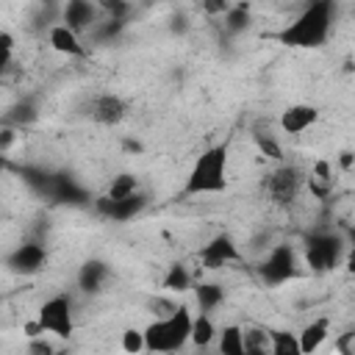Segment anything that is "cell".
Here are the masks:
<instances>
[{"mask_svg": "<svg viewBox=\"0 0 355 355\" xmlns=\"http://www.w3.org/2000/svg\"><path fill=\"white\" fill-rule=\"evenodd\" d=\"M333 22H336V0H311L294 17V22H288L277 33V42L300 50L322 47L333 31Z\"/></svg>", "mask_w": 355, "mask_h": 355, "instance_id": "6da1fadb", "label": "cell"}, {"mask_svg": "<svg viewBox=\"0 0 355 355\" xmlns=\"http://www.w3.org/2000/svg\"><path fill=\"white\" fill-rule=\"evenodd\" d=\"M227 189V144H214L197 155L186 175L183 194H219Z\"/></svg>", "mask_w": 355, "mask_h": 355, "instance_id": "7a4b0ae2", "label": "cell"}, {"mask_svg": "<svg viewBox=\"0 0 355 355\" xmlns=\"http://www.w3.org/2000/svg\"><path fill=\"white\" fill-rule=\"evenodd\" d=\"M144 349L150 352H175L186 347L189 333H191V313L186 305L172 308L166 316L150 322L144 330Z\"/></svg>", "mask_w": 355, "mask_h": 355, "instance_id": "3957f363", "label": "cell"}, {"mask_svg": "<svg viewBox=\"0 0 355 355\" xmlns=\"http://www.w3.org/2000/svg\"><path fill=\"white\" fill-rule=\"evenodd\" d=\"M344 258V241L333 230H316L305 239V263L313 272H330Z\"/></svg>", "mask_w": 355, "mask_h": 355, "instance_id": "277c9868", "label": "cell"}, {"mask_svg": "<svg viewBox=\"0 0 355 355\" xmlns=\"http://www.w3.org/2000/svg\"><path fill=\"white\" fill-rule=\"evenodd\" d=\"M36 322H39L42 333H53V336H58V338L72 336V330H75L72 300H69L67 294H55V297H50V300L39 308Z\"/></svg>", "mask_w": 355, "mask_h": 355, "instance_id": "5b68a950", "label": "cell"}, {"mask_svg": "<svg viewBox=\"0 0 355 355\" xmlns=\"http://www.w3.org/2000/svg\"><path fill=\"white\" fill-rule=\"evenodd\" d=\"M300 186H302V172H300L297 166H291V164H283V166L272 169V172L266 175V180H263V191H266L269 200L277 202V205L294 202L297 194H300Z\"/></svg>", "mask_w": 355, "mask_h": 355, "instance_id": "8992f818", "label": "cell"}, {"mask_svg": "<svg viewBox=\"0 0 355 355\" xmlns=\"http://www.w3.org/2000/svg\"><path fill=\"white\" fill-rule=\"evenodd\" d=\"M261 280L266 286H280L297 275V252L291 244H277L261 263Z\"/></svg>", "mask_w": 355, "mask_h": 355, "instance_id": "52a82bcc", "label": "cell"}, {"mask_svg": "<svg viewBox=\"0 0 355 355\" xmlns=\"http://www.w3.org/2000/svg\"><path fill=\"white\" fill-rule=\"evenodd\" d=\"M144 205H147V197L141 194V191H133V194H128V197H97L94 200V211L100 214V216H105V219H111V222H128V219H133V216H139L141 211H144Z\"/></svg>", "mask_w": 355, "mask_h": 355, "instance_id": "ba28073f", "label": "cell"}, {"mask_svg": "<svg viewBox=\"0 0 355 355\" xmlns=\"http://www.w3.org/2000/svg\"><path fill=\"white\" fill-rule=\"evenodd\" d=\"M236 261H241V252H239V244L227 233H216L200 247V263L205 269H222Z\"/></svg>", "mask_w": 355, "mask_h": 355, "instance_id": "9c48e42d", "label": "cell"}, {"mask_svg": "<svg viewBox=\"0 0 355 355\" xmlns=\"http://www.w3.org/2000/svg\"><path fill=\"white\" fill-rule=\"evenodd\" d=\"M6 266L14 275H36L47 266V250L39 241H25V244H19L8 252Z\"/></svg>", "mask_w": 355, "mask_h": 355, "instance_id": "30bf717a", "label": "cell"}, {"mask_svg": "<svg viewBox=\"0 0 355 355\" xmlns=\"http://www.w3.org/2000/svg\"><path fill=\"white\" fill-rule=\"evenodd\" d=\"M61 22L75 33H83L97 25V6L94 0H67L61 11Z\"/></svg>", "mask_w": 355, "mask_h": 355, "instance_id": "8fae6325", "label": "cell"}, {"mask_svg": "<svg viewBox=\"0 0 355 355\" xmlns=\"http://www.w3.org/2000/svg\"><path fill=\"white\" fill-rule=\"evenodd\" d=\"M47 200L53 202H69V205H80L89 200L86 189L67 172H53V183H50V194Z\"/></svg>", "mask_w": 355, "mask_h": 355, "instance_id": "7c38bea8", "label": "cell"}, {"mask_svg": "<svg viewBox=\"0 0 355 355\" xmlns=\"http://www.w3.org/2000/svg\"><path fill=\"white\" fill-rule=\"evenodd\" d=\"M125 111H128V105L119 94H100L92 100V108H89L92 119L100 125H119L125 119Z\"/></svg>", "mask_w": 355, "mask_h": 355, "instance_id": "4fadbf2b", "label": "cell"}, {"mask_svg": "<svg viewBox=\"0 0 355 355\" xmlns=\"http://www.w3.org/2000/svg\"><path fill=\"white\" fill-rule=\"evenodd\" d=\"M316 119H319V108H316V105L297 103V105H288V108L280 114V128H283V133L297 136V133L308 130Z\"/></svg>", "mask_w": 355, "mask_h": 355, "instance_id": "5bb4252c", "label": "cell"}, {"mask_svg": "<svg viewBox=\"0 0 355 355\" xmlns=\"http://www.w3.org/2000/svg\"><path fill=\"white\" fill-rule=\"evenodd\" d=\"M108 277H111L108 263L100 261V258H89V261H83L80 269H78V288H80L83 294H100Z\"/></svg>", "mask_w": 355, "mask_h": 355, "instance_id": "9a60e30c", "label": "cell"}, {"mask_svg": "<svg viewBox=\"0 0 355 355\" xmlns=\"http://www.w3.org/2000/svg\"><path fill=\"white\" fill-rule=\"evenodd\" d=\"M47 39H50V47L55 53H61V55H69V58H83L86 55V47L80 42V36L72 28H67L64 22L61 25H53L50 33H47Z\"/></svg>", "mask_w": 355, "mask_h": 355, "instance_id": "2e32d148", "label": "cell"}, {"mask_svg": "<svg viewBox=\"0 0 355 355\" xmlns=\"http://www.w3.org/2000/svg\"><path fill=\"white\" fill-rule=\"evenodd\" d=\"M327 336H330V322L322 316V319H313L311 324H305L302 327V333L297 336V341H300V352H316L324 341H327Z\"/></svg>", "mask_w": 355, "mask_h": 355, "instance_id": "e0dca14e", "label": "cell"}, {"mask_svg": "<svg viewBox=\"0 0 355 355\" xmlns=\"http://www.w3.org/2000/svg\"><path fill=\"white\" fill-rule=\"evenodd\" d=\"M194 297H197L200 311L202 313H211V311H216L225 302V288L219 283H197L194 286Z\"/></svg>", "mask_w": 355, "mask_h": 355, "instance_id": "ac0fdd59", "label": "cell"}, {"mask_svg": "<svg viewBox=\"0 0 355 355\" xmlns=\"http://www.w3.org/2000/svg\"><path fill=\"white\" fill-rule=\"evenodd\" d=\"M214 338H216V327H214L211 316L202 313V311H200V316H191V333H189V341H194V347H208Z\"/></svg>", "mask_w": 355, "mask_h": 355, "instance_id": "d6986e66", "label": "cell"}, {"mask_svg": "<svg viewBox=\"0 0 355 355\" xmlns=\"http://www.w3.org/2000/svg\"><path fill=\"white\" fill-rule=\"evenodd\" d=\"M216 336H219V352H222V355H244V336H241V327L227 324V327L216 330Z\"/></svg>", "mask_w": 355, "mask_h": 355, "instance_id": "ffe728a7", "label": "cell"}, {"mask_svg": "<svg viewBox=\"0 0 355 355\" xmlns=\"http://www.w3.org/2000/svg\"><path fill=\"white\" fill-rule=\"evenodd\" d=\"M19 175H22V180H25L36 194H42V197H47V194H50V183H53V172H50V169L22 166V169H19Z\"/></svg>", "mask_w": 355, "mask_h": 355, "instance_id": "44dd1931", "label": "cell"}, {"mask_svg": "<svg viewBox=\"0 0 355 355\" xmlns=\"http://www.w3.org/2000/svg\"><path fill=\"white\" fill-rule=\"evenodd\" d=\"M269 352L272 355H300V341L294 333L269 330Z\"/></svg>", "mask_w": 355, "mask_h": 355, "instance_id": "7402d4cb", "label": "cell"}, {"mask_svg": "<svg viewBox=\"0 0 355 355\" xmlns=\"http://www.w3.org/2000/svg\"><path fill=\"white\" fill-rule=\"evenodd\" d=\"M164 288L166 291H178V294L189 291L191 288V272L183 263H172L166 269V275H164Z\"/></svg>", "mask_w": 355, "mask_h": 355, "instance_id": "603a6c76", "label": "cell"}, {"mask_svg": "<svg viewBox=\"0 0 355 355\" xmlns=\"http://www.w3.org/2000/svg\"><path fill=\"white\" fill-rule=\"evenodd\" d=\"M36 116H39V111H36V103H33V100H19V103H14L11 111L6 114V119H8L14 128L31 125V122H36Z\"/></svg>", "mask_w": 355, "mask_h": 355, "instance_id": "cb8c5ba5", "label": "cell"}, {"mask_svg": "<svg viewBox=\"0 0 355 355\" xmlns=\"http://www.w3.org/2000/svg\"><path fill=\"white\" fill-rule=\"evenodd\" d=\"M247 25H250V8H247L244 3L230 6V8L225 11V31H227V33H244Z\"/></svg>", "mask_w": 355, "mask_h": 355, "instance_id": "d4e9b609", "label": "cell"}, {"mask_svg": "<svg viewBox=\"0 0 355 355\" xmlns=\"http://www.w3.org/2000/svg\"><path fill=\"white\" fill-rule=\"evenodd\" d=\"M252 139H255L258 150H261L266 158H272V161H280V158H283V147L277 144V139H275L269 130H263V128H255V130H252Z\"/></svg>", "mask_w": 355, "mask_h": 355, "instance_id": "484cf974", "label": "cell"}, {"mask_svg": "<svg viewBox=\"0 0 355 355\" xmlns=\"http://www.w3.org/2000/svg\"><path fill=\"white\" fill-rule=\"evenodd\" d=\"M133 191H139L136 175H133V172H119V175L111 180L105 197H114V200H116V197H128V194H133Z\"/></svg>", "mask_w": 355, "mask_h": 355, "instance_id": "4316f807", "label": "cell"}, {"mask_svg": "<svg viewBox=\"0 0 355 355\" xmlns=\"http://www.w3.org/2000/svg\"><path fill=\"white\" fill-rule=\"evenodd\" d=\"M244 336V355L247 352H269V333L263 330H241Z\"/></svg>", "mask_w": 355, "mask_h": 355, "instance_id": "83f0119b", "label": "cell"}, {"mask_svg": "<svg viewBox=\"0 0 355 355\" xmlns=\"http://www.w3.org/2000/svg\"><path fill=\"white\" fill-rule=\"evenodd\" d=\"M122 28H125V19H111V17H108L105 22H100V25L94 28V39H97V42H108V39H114Z\"/></svg>", "mask_w": 355, "mask_h": 355, "instance_id": "f1b7e54d", "label": "cell"}, {"mask_svg": "<svg viewBox=\"0 0 355 355\" xmlns=\"http://www.w3.org/2000/svg\"><path fill=\"white\" fill-rule=\"evenodd\" d=\"M103 8L108 11L111 19H128L130 3H128V0H103Z\"/></svg>", "mask_w": 355, "mask_h": 355, "instance_id": "f546056e", "label": "cell"}, {"mask_svg": "<svg viewBox=\"0 0 355 355\" xmlns=\"http://www.w3.org/2000/svg\"><path fill=\"white\" fill-rule=\"evenodd\" d=\"M11 53H14V36L6 33V31H0V75H3V69L8 67Z\"/></svg>", "mask_w": 355, "mask_h": 355, "instance_id": "4dcf8cb0", "label": "cell"}, {"mask_svg": "<svg viewBox=\"0 0 355 355\" xmlns=\"http://www.w3.org/2000/svg\"><path fill=\"white\" fill-rule=\"evenodd\" d=\"M122 349H128V352L144 349V333H141V330H125V336H122Z\"/></svg>", "mask_w": 355, "mask_h": 355, "instance_id": "1f68e13d", "label": "cell"}, {"mask_svg": "<svg viewBox=\"0 0 355 355\" xmlns=\"http://www.w3.org/2000/svg\"><path fill=\"white\" fill-rule=\"evenodd\" d=\"M230 8V0H202V11L208 17H216V14H225Z\"/></svg>", "mask_w": 355, "mask_h": 355, "instance_id": "d6a6232c", "label": "cell"}, {"mask_svg": "<svg viewBox=\"0 0 355 355\" xmlns=\"http://www.w3.org/2000/svg\"><path fill=\"white\" fill-rule=\"evenodd\" d=\"M17 141V128H0V153L11 150Z\"/></svg>", "mask_w": 355, "mask_h": 355, "instance_id": "836d02e7", "label": "cell"}, {"mask_svg": "<svg viewBox=\"0 0 355 355\" xmlns=\"http://www.w3.org/2000/svg\"><path fill=\"white\" fill-rule=\"evenodd\" d=\"M338 164H341V169H347V172H349V169H352V153H349V150H344V153L338 155Z\"/></svg>", "mask_w": 355, "mask_h": 355, "instance_id": "e575fe53", "label": "cell"}, {"mask_svg": "<svg viewBox=\"0 0 355 355\" xmlns=\"http://www.w3.org/2000/svg\"><path fill=\"white\" fill-rule=\"evenodd\" d=\"M31 349H33V352H50L53 347H50L47 341H36V338H33V341H31Z\"/></svg>", "mask_w": 355, "mask_h": 355, "instance_id": "d590c367", "label": "cell"}]
</instances>
